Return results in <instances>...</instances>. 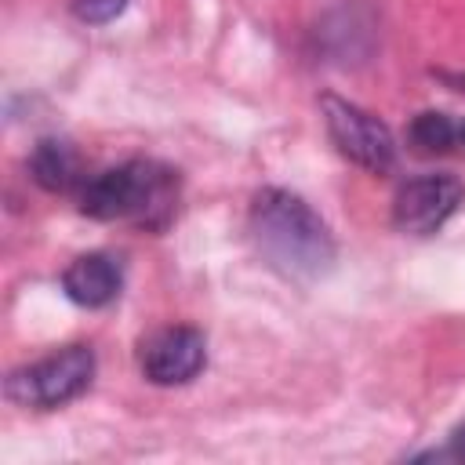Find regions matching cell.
<instances>
[{
    "label": "cell",
    "mask_w": 465,
    "mask_h": 465,
    "mask_svg": "<svg viewBox=\"0 0 465 465\" xmlns=\"http://www.w3.org/2000/svg\"><path fill=\"white\" fill-rule=\"evenodd\" d=\"M124 287L120 265L109 254H80L62 272V291L84 309H105Z\"/></svg>",
    "instance_id": "obj_7"
},
{
    "label": "cell",
    "mask_w": 465,
    "mask_h": 465,
    "mask_svg": "<svg viewBox=\"0 0 465 465\" xmlns=\"http://www.w3.org/2000/svg\"><path fill=\"white\" fill-rule=\"evenodd\" d=\"M450 450H454L458 458H465V425H461V429L450 436Z\"/></svg>",
    "instance_id": "obj_11"
},
{
    "label": "cell",
    "mask_w": 465,
    "mask_h": 465,
    "mask_svg": "<svg viewBox=\"0 0 465 465\" xmlns=\"http://www.w3.org/2000/svg\"><path fill=\"white\" fill-rule=\"evenodd\" d=\"M94 378V352L87 345H65L29 367L11 371L7 378V396L22 407H40L54 411L76 400Z\"/></svg>",
    "instance_id": "obj_3"
},
{
    "label": "cell",
    "mask_w": 465,
    "mask_h": 465,
    "mask_svg": "<svg viewBox=\"0 0 465 465\" xmlns=\"http://www.w3.org/2000/svg\"><path fill=\"white\" fill-rule=\"evenodd\" d=\"M458 142L465 145V124H458Z\"/></svg>",
    "instance_id": "obj_13"
},
{
    "label": "cell",
    "mask_w": 465,
    "mask_h": 465,
    "mask_svg": "<svg viewBox=\"0 0 465 465\" xmlns=\"http://www.w3.org/2000/svg\"><path fill=\"white\" fill-rule=\"evenodd\" d=\"M29 174L47 193H69L80 185V153L65 138H40L29 153Z\"/></svg>",
    "instance_id": "obj_8"
},
{
    "label": "cell",
    "mask_w": 465,
    "mask_h": 465,
    "mask_svg": "<svg viewBox=\"0 0 465 465\" xmlns=\"http://www.w3.org/2000/svg\"><path fill=\"white\" fill-rule=\"evenodd\" d=\"M320 109H323V124H327L331 142L338 145V153L349 163H356L371 174H385V171L396 167L392 131L374 113H367L356 102H345L338 94H323Z\"/></svg>",
    "instance_id": "obj_4"
},
{
    "label": "cell",
    "mask_w": 465,
    "mask_h": 465,
    "mask_svg": "<svg viewBox=\"0 0 465 465\" xmlns=\"http://www.w3.org/2000/svg\"><path fill=\"white\" fill-rule=\"evenodd\" d=\"M436 76H440V80H443V84H454V87H458V91H465V73H443V69H440V73H436Z\"/></svg>",
    "instance_id": "obj_12"
},
{
    "label": "cell",
    "mask_w": 465,
    "mask_h": 465,
    "mask_svg": "<svg viewBox=\"0 0 465 465\" xmlns=\"http://www.w3.org/2000/svg\"><path fill=\"white\" fill-rule=\"evenodd\" d=\"M178 174L156 160H127L84 182L80 211L94 222H134L163 229L174 218Z\"/></svg>",
    "instance_id": "obj_2"
},
{
    "label": "cell",
    "mask_w": 465,
    "mask_h": 465,
    "mask_svg": "<svg viewBox=\"0 0 465 465\" xmlns=\"http://www.w3.org/2000/svg\"><path fill=\"white\" fill-rule=\"evenodd\" d=\"M69 7H73V15H76L80 22L102 25V22H113V18L127 7V0H69Z\"/></svg>",
    "instance_id": "obj_10"
},
{
    "label": "cell",
    "mask_w": 465,
    "mask_h": 465,
    "mask_svg": "<svg viewBox=\"0 0 465 465\" xmlns=\"http://www.w3.org/2000/svg\"><path fill=\"white\" fill-rule=\"evenodd\" d=\"M407 138L418 153H447L454 142H458V127L450 124L447 113H436V109H425L411 120L407 127Z\"/></svg>",
    "instance_id": "obj_9"
},
{
    "label": "cell",
    "mask_w": 465,
    "mask_h": 465,
    "mask_svg": "<svg viewBox=\"0 0 465 465\" xmlns=\"http://www.w3.org/2000/svg\"><path fill=\"white\" fill-rule=\"evenodd\" d=\"M251 240L269 269L287 280L309 283L334 265V236L327 222L287 189H262L251 200Z\"/></svg>",
    "instance_id": "obj_1"
},
{
    "label": "cell",
    "mask_w": 465,
    "mask_h": 465,
    "mask_svg": "<svg viewBox=\"0 0 465 465\" xmlns=\"http://www.w3.org/2000/svg\"><path fill=\"white\" fill-rule=\"evenodd\" d=\"M465 200V185L454 174H421L400 185L392 200V225L411 236L436 232Z\"/></svg>",
    "instance_id": "obj_5"
},
{
    "label": "cell",
    "mask_w": 465,
    "mask_h": 465,
    "mask_svg": "<svg viewBox=\"0 0 465 465\" xmlns=\"http://www.w3.org/2000/svg\"><path fill=\"white\" fill-rule=\"evenodd\" d=\"M138 363L153 385H185L203 371L207 341L196 327H185V323L160 327L142 341Z\"/></svg>",
    "instance_id": "obj_6"
}]
</instances>
